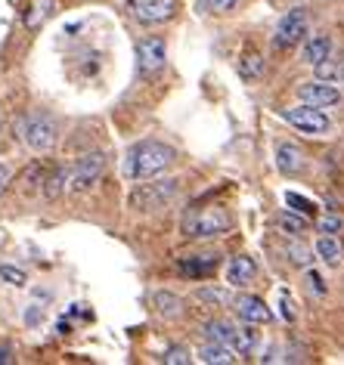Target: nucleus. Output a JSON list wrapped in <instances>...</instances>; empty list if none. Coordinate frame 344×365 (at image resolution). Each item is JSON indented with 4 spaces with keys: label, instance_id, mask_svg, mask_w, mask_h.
I'll use <instances>...</instances> for the list:
<instances>
[{
    "label": "nucleus",
    "instance_id": "obj_1",
    "mask_svg": "<svg viewBox=\"0 0 344 365\" xmlns=\"http://www.w3.org/2000/svg\"><path fill=\"white\" fill-rule=\"evenodd\" d=\"M171 161H174V149H171V145L156 143V140L137 143L128 152V158H124V177L133 182L152 180V177H158V173H165L171 168Z\"/></svg>",
    "mask_w": 344,
    "mask_h": 365
},
{
    "label": "nucleus",
    "instance_id": "obj_2",
    "mask_svg": "<svg viewBox=\"0 0 344 365\" xmlns=\"http://www.w3.org/2000/svg\"><path fill=\"white\" fill-rule=\"evenodd\" d=\"M233 226L230 214L223 207H196L193 214L183 220V235L186 239H214V235H223Z\"/></svg>",
    "mask_w": 344,
    "mask_h": 365
},
{
    "label": "nucleus",
    "instance_id": "obj_3",
    "mask_svg": "<svg viewBox=\"0 0 344 365\" xmlns=\"http://www.w3.org/2000/svg\"><path fill=\"white\" fill-rule=\"evenodd\" d=\"M19 136L31 152H50L56 145V124L47 112H29L19 121Z\"/></svg>",
    "mask_w": 344,
    "mask_h": 365
},
{
    "label": "nucleus",
    "instance_id": "obj_4",
    "mask_svg": "<svg viewBox=\"0 0 344 365\" xmlns=\"http://www.w3.org/2000/svg\"><path fill=\"white\" fill-rule=\"evenodd\" d=\"M307 34H310V19H307V10L301 6H295V10H288L283 19H279L276 31H273V43L276 50H292L298 47Z\"/></svg>",
    "mask_w": 344,
    "mask_h": 365
},
{
    "label": "nucleus",
    "instance_id": "obj_5",
    "mask_svg": "<svg viewBox=\"0 0 344 365\" xmlns=\"http://www.w3.org/2000/svg\"><path fill=\"white\" fill-rule=\"evenodd\" d=\"M283 121H288L292 127H298L301 133H310V136H323V133L332 130L329 115H325L323 108L307 106V103L295 106V108H283Z\"/></svg>",
    "mask_w": 344,
    "mask_h": 365
},
{
    "label": "nucleus",
    "instance_id": "obj_6",
    "mask_svg": "<svg viewBox=\"0 0 344 365\" xmlns=\"http://www.w3.org/2000/svg\"><path fill=\"white\" fill-rule=\"evenodd\" d=\"M103 168H106V158L99 152L78 158L75 168H71V173H69V189L71 192H87V189L103 177Z\"/></svg>",
    "mask_w": 344,
    "mask_h": 365
},
{
    "label": "nucleus",
    "instance_id": "obj_7",
    "mask_svg": "<svg viewBox=\"0 0 344 365\" xmlns=\"http://www.w3.org/2000/svg\"><path fill=\"white\" fill-rule=\"evenodd\" d=\"M128 10L143 25H158L177 13V0H128Z\"/></svg>",
    "mask_w": 344,
    "mask_h": 365
},
{
    "label": "nucleus",
    "instance_id": "obj_8",
    "mask_svg": "<svg viewBox=\"0 0 344 365\" xmlns=\"http://www.w3.org/2000/svg\"><path fill=\"white\" fill-rule=\"evenodd\" d=\"M165 59H168V47L161 38H146L137 43V68L143 78H152L165 68Z\"/></svg>",
    "mask_w": 344,
    "mask_h": 365
},
{
    "label": "nucleus",
    "instance_id": "obj_9",
    "mask_svg": "<svg viewBox=\"0 0 344 365\" xmlns=\"http://www.w3.org/2000/svg\"><path fill=\"white\" fill-rule=\"evenodd\" d=\"M298 99L307 106H316V108H329V106L341 103V93H338V87L329 84V81H310V84L298 87Z\"/></svg>",
    "mask_w": 344,
    "mask_h": 365
},
{
    "label": "nucleus",
    "instance_id": "obj_10",
    "mask_svg": "<svg viewBox=\"0 0 344 365\" xmlns=\"http://www.w3.org/2000/svg\"><path fill=\"white\" fill-rule=\"evenodd\" d=\"M174 192H177L174 180H165V182H158V186H140V192H133V205L143 207V211H156V207L165 205Z\"/></svg>",
    "mask_w": 344,
    "mask_h": 365
},
{
    "label": "nucleus",
    "instance_id": "obj_11",
    "mask_svg": "<svg viewBox=\"0 0 344 365\" xmlns=\"http://www.w3.org/2000/svg\"><path fill=\"white\" fill-rule=\"evenodd\" d=\"M233 307H236L239 319H246V322H251V325H264V322H270V309H267V304H264L260 297H255V294H239L236 300H233Z\"/></svg>",
    "mask_w": 344,
    "mask_h": 365
},
{
    "label": "nucleus",
    "instance_id": "obj_12",
    "mask_svg": "<svg viewBox=\"0 0 344 365\" xmlns=\"http://www.w3.org/2000/svg\"><path fill=\"white\" fill-rule=\"evenodd\" d=\"M255 276H258V267L246 254H239V257H233L226 263V282H230L233 288H248L251 282H255Z\"/></svg>",
    "mask_w": 344,
    "mask_h": 365
},
{
    "label": "nucleus",
    "instance_id": "obj_13",
    "mask_svg": "<svg viewBox=\"0 0 344 365\" xmlns=\"http://www.w3.org/2000/svg\"><path fill=\"white\" fill-rule=\"evenodd\" d=\"M304 152L298 149L295 143H279L276 145V168L288 173V177H295V173H301L304 170Z\"/></svg>",
    "mask_w": 344,
    "mask_h": 365
},
{
    "label": "nucleus",
    "instance_id": "obj_14",
    "mask_svg": "<svg viewBox=\"0 0 344 365\" xmlns=\"http://www.w3.org/2000/svg\"><path fill=\"white\" fill-rule=\"evenodd\" d=\"M304 62L307 66H316V62L329 59L332 56V38L329 34H310V38H304Z\"/></svg>",
    "mask_w": 344,
    "mask_h": 365
},
{
    "label": "nucleus",
    "instance_id": "obj_15",
    "mask_svg": "<svg viewBox=\"0 0 344 365\" xmlns=\"http://www.w3.org/2000/svg\"><path fill=\"white\" fill-rule=\"evenodd\" d=\"M214 267H217V257H214V254H196V257H189V260H180V263H177V269L183 272V276H189V279L211 276Z\"/></svg>",
    "mask_w": 344,
    "mask_h": 365
},
{
    "label": "nucleus",
    "instance_id": "obj_16",
    "mask_svg": "<svg viewBox=\"0 0 344 365\" xmlns=\"http://www.w3.org/2000/svg\"><path fill=\"white\" fill-rule=\"evenodd\" d=\"M59 10V4L56 0H31V6H29V13H25V29H41L47 19H53Z\"/></svg>",
    "mask_w": 344,
    "mask_h": 365
},
{
    "label": "nucleus",
    "instance_id": "obj_17",
    "mask_svg": "<svg viewBox=\"0 0 344 365\" xmlns=\"http://www.w3.org/2000/svg\"><path fill=\"white\" fill-rule=\"evenodd\" d=\"M264 75V56L255 47H246V53L239 56V78L242 81H258Z\"/></svg>",
    "mask_w": 344,
    "mask_h": 365
},
{
    "label": "nucleus",
    "instance_id": "obj_18",
    "mask_svg": "<svg viewBox=\"0 0 344 365\" xmlns=\"http://www.w3.org/2000/svg\"><path fill=\"white\" fill-rule=\"evenodd\" d=\"M198 359L208 362V365H233L236 362V356L226 344H217V341H208L202 350H198Z\"/></svg>",
    "mask_w": 344,
    "mask_h": 365
},
{
    "label": "nucleus",
    "instance_id": "obj_19",
    "mask_svg": "<svg viewBox=\"0 0 344 365\" xmlns=\"http://www.w3.org/2000/svg\"><path fill=\"white\" fill-rule=\"evenodd\" d=\"M316 254H320L323 263H329V267H338V263H341V245H338V239L323 232L320 239H316Z\"/></svg>",
    "mask_w": 344,
    "mask_h": 365
},
{
    "label": "nucleus",
    "instance_id": "obj_20",
    "mask_svg": "<svg viewBox=\"0 0 344 365\" xmlns=\"http://www.w3.org/2000/svg\"><path fill=\"white\" fill-rule=\"evenodd\" d=\"M152 304H156V309L161 316H180L183 300H180L177 294H171V291H156V294H152Z\"/></svg>",
    "mask_w": 344,
    "mask_h": 365
},
{
    "label": "nucleus",
    "instance_id": "obj_21",
    "mask_svg": "<svg viewBox=\"0 0 344 365\" xmlns=\"http://www.w3.org/2000/svg\"><path fill=\"white\" fill-rule=\"evenodd\" d=\"M276 226L283 232H292V235H301L304 230H307V220L304 217H298V214H292V211H283L276 217Z\"/></svg>",
    "mask_w": 344,
    "mask_h": 365
},
{
    "label": "nucleus",
    "instance_id": "obj_22",
    "mask_svg": "<svg viewBox=\"0 0 344 365\" xmlns=\"http://www.w3.org/2000/svg\"><path fill=\"white\" fill-rule=\"evenodd\" d=\"M66 182H69V173H66V168H56L47 177V186H44V195L47 198H59L62 195V189H66Z\"/></svg>",
    "mask_w": 344,
    "mask_h": 365
},
{
    "label": "nucleus",
    "instance_id": "obj_23",
    "mask_svg": "<svg viewBox=\"0 0 344 365\" xmlns=\"http://www.w3.org/2000/svg\"><path fill=\"white\" fill-rule=\"evenodd\" d=\"M285 205H288V207H295V211H298V214H304V217H313V214H316V205L310 202V198L298 195V192H285Z\"/></svg>",
    "mask_w": 344,
    "mask_h": 365
},
{
    "label": "nucleus",
    "instance_id": "obj_24",
    "mask_svg": "<svg viewBox=\"0 0 344 365\" xmlns=\"http://www.w3.org/2000/svg\"><path fill=\"white\" fill-rule=\"evenodd\" d=\"M313 68H316V78H320V81H329V84L341 78V68H338V62H332V56L323 59V62H316Z\"/></svg>",
    "mask_w": 344,
    "mask_h": 365
},
{
    "label": "nucleus",
    "instance_id": "obj_25",
    "mask_svg": "<svg viewBox=\"0 0 344 365\" xmlns=\"http://www.w3.org/2000/svg\"><path fill=\"white\" fill-rule=\"evenodd\" d=\"M0 282H4V285L22 288L25 282H29V276H25V269H19V267H0Z\"/></svg>",
    "mask_w": 344,
    "mask_h": 365
},
{
    "label": "nucleus",
    "instance_id": "obj_26",
    "mask_svg": "<svg viewBox=\"0 0 344 365\" xmlns=\"http://www.w3.org/2000/svg\"><path fill=\"white\" fill-rule=\"evenodd\" d=\"M161 362H168V365H186L189 362V350H186V346H168V350L161 353Z\"/></svg>",
    "mask_w": 344,
    "mask_h": 365
},
{
    "label": "nucleus",
    "instance_id": "obj_27",
    "mask_svg": "<svg viewBox=\"0 0 344 365\" xmlns=\"http://www.w3.org/2000/svg\"><path fill=\"white\" fill-rule=\"evenodd\" d=\"M285 254H288V260L292 263H298V267H307V263H310V251H307L301 242H292L285 248Z\"/></svg>",
    "mask_w": 344,
    "mask_h": 365
},
{
    "label": "nucleus",
    "instance_id": "obj_28",
    "mask_svg": "<svg viewBox=\"0 0 344 365\" xmlns=\"http://www.w3.org/2000/svg\"><path fill=\"white\" fill-rule=\"evenodd\" d=\"M344 230V220L338 214H325L323 220H320V232H325V235H335V232H341Z\"/></svg>",
    "mask_w": 344,
    "mask_h": 365
},
{
    "label": "nucleus",
    "instance_id": "obj_29",
    "mask_svg": "<svg viewBox=\"0 0 344 365\" xmlns=\"http://www.w3.org/2000/svg\"><path fill=\"white\" fill-rule=\"evenodd\" d=\"M198 4H202L208 13H230L239 0H198Z\"/></svg>",
    "mask_w": 344,
    "mask_h": 365
},
{
    "label": "nucleus",
    "instance_id": "obj_30",
    "mask_svg": "<svg viewBox=\"0 0 344 365\" xmlns=\"http://www.w3.org/2000/svg\"><path fill=\"white\" fill-rule=\"evenodd\" d=\"M304 282H307V288H310L313 294H325V285H323V276H320V272L307 269V272H304Z\"/></svg>",
    "mask_w": 344,
    "mask_h": 365
},
{
    "label": "nucleus",
    "instance_id": "obj_31",
    "mask_svg": "<svg viewBox=\"0 0 344 365\" xmlns=\"http://www.w3.org/2000/svg\"><path fill=\"white\" fill-rule=\"evenodd\" d=\"M279 307H283V309H279V313H283L285 322H295V304H292V297L283 294V297H279Z\"/></svg>",
    "mask_w": 344,
    "mask_h": 365
},
{
    "label": "nucleus",
    "instance_id": "obj_32",
    "mask_svg": "<svg viewBox=\"0 0 344 365\" xmlns=\"http://www.w3.org/2000/svg\"><path fill=\"white\" fill-rule=\"evenodd\" d=\"M10 177H13L10 168H6V164H0V195H4V189L10 186Z\"/></svg>",
    "mask_w": 344,
    "mask_h": 365
},
{
    "label": "nucleus",
    "instance_id": "obj_33",
    "mask_svg": "<svg viewBox=\"0 0 344 365\" xmlns=\"http://www.w3.org/2000/svg\"><path fill=\"white\" fill-rule=\"evenodd\" d=\"M198 300H211V304H217V300H223L221 291H198Z\"/></svg>",
    "mask_w": 344,
    "mask_h": 365
},
{
    "label": "nucleus",
    "instance_id": "obj_34",
    "mask_svg": "<svg viewBox=\"0 0 344 365\" xmlns=\"http://www.w3.org/2000/svg\"><path fill=\"white\" fill-rule=\"evenodd\" d=\"M13 362V350L10 346H0V365H10Z\"/></svg>",
    "mask_w": 344,
    "mask_h": 365
},
{
    "label": "nucleus",
    "instance_id": "obj_35",
    "mask_svg": "<svg viewBox=\"0 0 344 365\" xmlns=\"http://www.w3.org/2000/svg\"><path fill=\"white\" fill-rule=\"evenodd\" d=\"M0 133H4V115H0Z\"/></svg>",
    "mask_w": 344,
    "mask_h": 365
}]
</instances>
